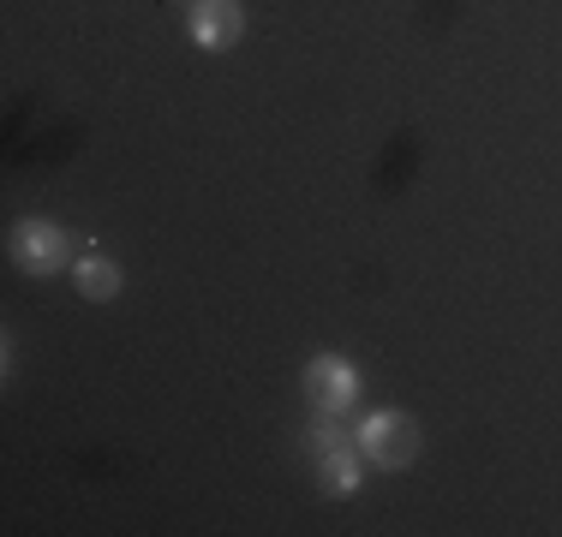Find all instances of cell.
I'll return each mask as SVG.
<instances>
[{
    "instance_id": "cell-1",
    "label": "cell",
    "mask_w": 562,
    "mask_h": 537,
    "mask_svg": "<svg viewBox=\"0 0 562 537\" xmlns=\"http://www.w3.org/2000/svg\"><path fill=\"white\" fill-rule=\"evenodd\" d=\"M359 448H366L383 472H401V466H413V454H419V430H413V419H401V412H378V419L359 424Z\"/></svg>"
},
{
    "instance_id": "cell-2",
    "label": "cell",
    "mask_w": 562,
    "mask_h": 537,
    "mask_svg": "<svg viewBox=\"0 0 562 537\" xmlns=\"http://www.w3.org/2000/svg\"><path fill=\"white\" fill-rule=\"evenodd\" d=\"M305 382H312V400H317L324 412H341L347 400H353V370H347L341 358H312Z\"/></svg>"
},
{
    "instance_id": "cell-3",
    "label": "cell",
    "mask_w": 562,
    "mask_h": 537,
    "mask_svg": "<svg viewBox=\"0 0 562 537\" xmlns=\"http://www.w3.org/2000/svg\"><path fill=\"white\" fill-rule=\"evenodd\" d=\"M19 258H24V268L48 275V268L66 263V239H60L48 221H24V227H19Z\"/></svg>"
},
{
    "instance_id": "cell-4",
    "label": "cell",
    "mask_w": 562,
    "mask_h": 537,
    "mask_svg": "<svg viewBox=\"0 0 562 537\" xmlns=\"http://www.w3.org/2000/svg\"><path fill=\"white\" fill-rule=\"evenodd\" d=\"M192 36L204 48H227L239 36V12L234 0H198V19H192Z\"/></svg>"
},
{
    "instance_id": "cell-5",
    "label": "cell",
    "mask_w": 562,
    "mask_h": 537,
    "mask_svg": "<svg viewBox=\"0 0 562 537\" xmlns=\"http://www.w3.org/2000/svg\"><path fill=\"white\" fill-rule=\"evenodd\" d=\"M114 287H120V268L109 258H85V263H78V293H85V299H114Z\"/></svg>"
},
{
    "instance_id": "cell-6",
    "label": "cell",
    "mask_w": 562,
    "mask_h": 537,
    "mask_svg": "<svg viewBox=\"0 0 562 537\" xmlns=\"http://www.w3.org/2000/svg\"><path fill=\"white\" fill-rule=\"evenodd\" d=\"M359 483V460L347 448H324V490L329 495H347Z\"/></svg>"
}]
</instances>
